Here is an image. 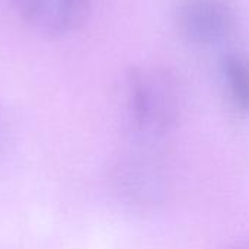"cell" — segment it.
<instances>
[{
	"label": "cell",
	"mask_w": 249,
	"mask_h": 249,
	"mask_svg": "<svg viewBox=\"0 0 249 249\" xmlns=\"http://www.w3.org/2000/svg\"><path fill=\"white\" fill-rule=\"evenodd\" d=\"M123 120L140 142H158L178 125L182 93L175 74L160 66L130 67L123 82Z\"/></svg>",
	"instance_id": "6da1fadb"
},
{
	"label": "cell",
	"mask_w": 249,
	"mask_h": 249,
	"mask_svg": "<svg viewBox=\"0 0 249 249\" xmlns=\"http://www.w3.org/2000/svg\"><path fill=\"white\" fill-rule=\"evenodd\" d=\"M174 20L178 32L197 45L222 44L236 28V15L228 0H179Z\"/></svg>",
	"instance_id": "7a4b0ae2"
},
{
	"label": "cell",
	"mask_w": 249,
	"mask_h": 249,
	"mask_svg": "<svg viewBox=\"0 0 249 249\" xmlns=\"http://www.w3.org/2000/svg\"><path fill=\"white\" fill-rule=\"evenodd\" d=\"M18 15L35 31L66 35L88 19L92 0H10Z\"/></svg>",
	"instance_id": "3957f363"
},
{
	"label": "cell",
	"mask_w": 249,
	"mask_h": 249,
	"mask_svg": "<svg viewBox=\"0 0 249 249\" xmlns=\"http://www.w3.org/2000/svg\"><path fill=\"white\" fill-rule=\"evenodd\" d=\"M220 76L231 104L235 109L245 112L249 96V76L245 60L235 53L223 55L220 61Z\"/></svg>",
	"instance_id": "277c9868"
},
{
	"label": "cell",
	"mask_w": 249,
	"mask_h": 249,
	"mask_svg": "<svg viewBox=\"0 0 249 249\" xmlns=\"http://www.w3.org/2000/svg\"><path fill=\"white\" fill-rule=\"evenodd\" d=\"M225 249H247V248H244V247H241V245H235V247H229V248H225Z\"/></svg>",
	"instance_id": "5b68a950"
}]
</instances>
